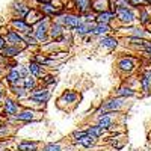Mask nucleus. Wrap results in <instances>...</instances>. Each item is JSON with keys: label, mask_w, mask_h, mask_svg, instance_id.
Listing matches in <instances>:
<instances>
[{"label": "nucleus", "mask_w": 151, "mask_h": 151, "mask_svg": "<svg viewBox=\"0 0 151 151\" xmlns=\"http://www.w3.org/2000/svg\"><path fill=\"white\" fill-rule=\"evenodd\" d=\"M9 24L14 27V30H17V32L21 33V35H32V33H33V27H32L24 18H17V17H14V18L9 21Z\"/></svg>", "instance_id": "nucleus-1"}, {"label": "nucleus", "mask_w": 151, "mask_h": 151, "mask_svg": "<svg viewBox=\"0 0 151 151\" xmlns=\"http://www.w3.org/2000/svg\"><path fill=\"white\" fill-rule=\"evenodd\" d=\"M11 9L15 14L17 18H26L29 15V12L32 11V8L29 5H26L24 2H21V0H15V2H12L11 3Z\"/></svg>", "instance_id": "nucleus-2"}, {"label": "nucleus", "mask_w": 151, "mask_h": 151, "mask_svg": "<svg viewBox=\"0 0 151 151\" xmlns=\"http://www.w3.org/2000/svg\"><path fill=\"white\" fill-rule=\"evenodd\" d=\"M56 23L60 24V26H64V27H70V29L76 30L82 24V20L77 15H60Z\"/></svg>", "instance_id": "nucleus-3"}, {"label": "nucleus", "mask_w": 151, "mask_h": 151, "mask_svg": "<svg viewBox=\"0 0 151 151\" xmlns=\"http://www.w3.org/2000/svg\"><path fill=\"white\" fill-rule=\"evenodd\" d=\"M3 104V113H5V116L8 118H15L18 115V103L15 101V100H12V98H5V101L2 103Z\"/></svg>", "instance_id": "nucleus-4"}, {"label": "nucleus", "mask_w": 151, "mask_h": 151, "mask_svg": "<svg viewBox=\"0 0 151 151\" xmlns=\"http://www.w3.org/2000/svg\"><path fill=\"white\" fill-rule=\"evenodd\" d=\"M6 83L9 85V88H15V86H21L23 85V77H21L18 68H12V70L8 71Z\"/></svg>", "instance_id": "nucleus-5"}, {"label": "nucleus", "mask_w": 151, "mask_h": 151, "mask_svg": "<svg viewBox=\"0 0 151 151\" xmlns=\"http://www.w3.org/2000/svg\"><path fill=\"white\" fill-rule=\"evenodd\" d=\"M5 40H6L8 45H15V47H18L21 42H24V35L18 33V32L14 30V29H11V30L6 32Z\"/></svg>", "instance_id": "nucleus-6"}, {"label": "nucleus", "mask_w": 151, "mask_h": 151, "mask_svg": "<svg viewBox=\"0 0 151 151\" xmlns=\"http://www.w3.org/2000/svg\"><path fill=\"white\" fill-rule=\"evenodd\" d=\"M48 98H50V92L47 89H42V88H36L30 94V100L35 103H45L48 101Z\"/></svg>", "instance_id": "nucleus-7"}, {"label": "nucleus", "mask_w": 151, "mask_h": 151, "mask_svg": "<svg viewBox=\"0 0 151 151\" xmlns=\"http://www.w3.org/2000/svg\"><path fill=\"white\" fill-rule=\"evenodd\" d=\"M115 14H116L118 18H119L122 23H125V24H130V23L134 20V14H133L130 9H127V8H115Z\"/></svg>", "instance_id": "nucleus-8"}, {"label": "nucleus", "mask_w": 151, "mask_h": 151, "mask_svg": "<svg viewBox=\"0 0 151 151\" xmlns=\"http://www.w3.org/2000/svg\"><path fill=\"white\" fill-rule=\"evenodd\" d=\"M122 103H124V100L122 98H113V100H109V101L100 109V112H103V113H106V112H112V110H118L121 106H122Z\"/></svg>", "instance_id": "nucleus-9"}, {"label": "nucleus", "mask_w": 151, "mask_h": 151, "mask_svg": "<svg viewBox=\"0 0 151 151\" xmlns=\"http://www.w3.org/2000/svg\"><path fill=\"white\" fill-rule=\"evenodd\" d=\"M21 53V48L20 47H15V45H6L2 52H0V55H2L5 59H12V58H17L18 55Z\"/></svg>", "instance_id": "nucleus-10"}, {"label": "nucleus", "mask_w": 151, "mask_h": 151, "mask_svg": "<svg viewBox=\"0 0 151 151\" xmlns=\"http://www.w3.org/2000/svg\"><path fill=\"white\" fill-rule=\"evenodd\" d=\"M40 11L42 12L44 17H52V15H59L64 9H62V8H56L52 3H48V5H41L40 6Z\"/></svg>", "instance_id": "nucleus-11"}, {"label": "nucleus", "mask_w": 151, "mask_h": 151, "mask_svg": "<svg viewBox=\"0 0 151 151\" xmlns=\"http://www.w3.org/2000/svg\"><path fill=\"white\" fill-rule=\"evenodd\" d=\"M42 18H44V15H42V12H41V11H38V9H32V11L29 12V15H27L26 18H24V20H26V21L30 24V26L33 27L35 24H38Z\"/></svg>", "instance_id": "nucleus-12"}, {"label": "nucleus", "mask_w": 151, "mask_h": 151, "mask_svg": "<svg viewBox=\"0 0 151 151\" xmlns=\"http://www.w3.org/2000/svg\"><path fill=\"white\" fill-rule=\"evenodd\" d=\"M29 67V71H30V74L33 76V77H44V67L42 65H40V64H36V62H33V60H30V64L27 65Z\"/></svg>", "instance_id": "nucleus-13"}, {"label": "nucleus", "mask_w": 151, "mask_h": 151, "mask_svg": "<svg viewBox=\"0 0 151 151\" xmlns=\"http://www.w3.org/2000/svg\"><path fill=\"white\" fill-rule=\"evenodd\" d=\"M35 119V112L33 110H21L18 112V115L15 116V121H21V122H30Z\"/></svg>", "instance_id": "nucleus-14"}, {"label": "nucleus", "mask_w": 151, "mask_h": 151, "mask_svg": "<svg viewBox=\"0 0 151 151\" xmlns=\"http://www.w3.org/2000/svg\"><path fill=\"white\" fill-rule=\"evenodd\" d=\"M64 26H60V24H58V23H55V24H52V27H50V32H48V35L53 38V40H59V38H62V35H64Z\"/></svg>", "instance_id": "nucleus-15"}, {"label": "nucleus", "mask_w": 151, "mask_h": 151, "mask_svg": "<svg viewBox=\"0 0 151 151\" xmlns=\"http://www.w3.org/2000/svg\"><path fill=\"white\" fill-rule=\"evenodd\" d=\"M21 86H23L27 92H30V91L36 89V77H33L32 74H30V76H27L26 79H23V85H21Z\"/></svg>", "instance_id": "nucleus-16"}, {"label": "nucleus", "mask_w": 151, "mask_h": 151, "mask_svg": "<svg viewBox=\"0 0 151 151\" xmlns=\"http://www.w3.org/2000/svg\"><path fill=\"white\" fill-rule=\"evenodd\" d=\"M109 6H110L109 0H97V2H94V5H92V9L100 12V14H103V12H107Z\"/></svg>", "instance_id": "nucleus-17"}, {"label": "nucleus", "mask_w": 151, "mask_h": 151, "mask_svg": "<svg viewBox=\"0 0 151 151\" xmlns=\"http://www.w3.org/2000/svg\"><path fill=\"white\" fill-rule=\"evenodd\" d=\"M74 3L80 14H86L91 9V0H74Z\"/></svg>", "instance_id": "nucleus-18"}, {"label": "nucleus", "mask_w": 151, "mask_h": 151, "mask_svg": "<svg viewBox=\"0 0 151 151\" xmlns=\"http://www.w3.org/2000/svg\"><path fill=\"white\" fill-rule=\"evenodd\" d=\"M112 18H115V12H103V14H98L95 17L98 24H109Z\"/></svg>", "instance_id": "nucleus-19"}, {"label": "nucleus", "mask_w": 151, "mask_h": 151, "mask_svg": "<svg viewBox=\"0 0 151 151\" xmlns=\"http://www.w3.org/2000/svg\"><path fill=\"white\" fill-rule=\"evenodd\" d=\"M38 144L36 142H30V141H23L18 144V151H36Z\"/></svg>", "instance_id": "nucleus-20"}, {"label": "nucleus", "mask_w": 151, "mask_h": 151, "mask_svg": "<svg viewBox=\"0 0 151 151\" xmlns=\"http://www.w3.org/2000/svg\"><path fill=\"white\" fill-rule=\"evenodd\" d=\"M110 30V27L107 26V24H94V27H92V30H91V33H94V35H104V33H107Z\"/></svg>", "instance_id": "nucleus-21"}, {"label": "nucleus", "mask_w": 151, "mask_h": 151, "mask_svg": "<svg viewBox=\"0 0 151 151\" xmlns=\"http://www.w3.org/2000/svg\"><path fill=\"white\" fill-rule=\"evenodd\" d=\"M79 145H82V147H85V148H91L94 144H95V137L94 136H85V137H82V139H79V141H76Z\"/></svg>", "instance_id": "nucleus-22"}, {"label": "nucleus", "mask_w": 151, "mask_h": 151, "mask_svg": "<svg viewBox=\"0 0 151 151\" xmlns=\"http://www.w3.org/2000/svg\"><path fill=\"white\" fill-rule=\"evenodd\" d=\"M11 89V92L14 94L17 98H26V97H29V92L24 89L23 86H15V88H9Z\"/></svg>", "instance_id": "nucleus-23"}, {"label": "nucleus", "mask_w": 151, "mask_h": 151, "mask_svg": "<svg viewBox=\"0 0 151 151\" xmlns=\"http://www.w3.org/2000/svg\"><path fill=\"white\" fill-rule=\"evenodd\" d=\"M92 27H94V24H91V23H82L80 26L76 29V33H79V35H85V33H88V32H91L92 30Z\"/></svg>", "instance_id": "nucleus-24"}, {"label": "nucleus", "mask_w": 151, "mask_h": 151, "mask_svg": "<svg viewBox=\"0 0 151 151\" xmlns=\"http://www.w3.org/2000/svg\"><path fill=\"white\" fill-rule=\"evenodd\" d=\"M118 65H119V68L124 70V71H132L133 67H134V65H133V60H132V59H127V58H125V59H121Z\"/></svg>", "instance_id": "nucleus-25"}, {"label": "nucleus", "mask_w": 151, "mask_h": 151, "mask_svg": "<svg viewBox=\"0 0 151 151\" xmlns=\"http://www.w3.org/2000/svg\"><path fill=\"white\" fill-rule=\"evenodd\" d=\"M98 125L101 129H109L110 125H112V118L109 115H103V116H100L98 119Z\"/></svg>", "instance_id": "nucleus-26"}, {"label": "nucleus", "mask_w": 151, "mask_h": 151, "mask_svg": "<svg viewBox=\"0 0 151 151\" xmlns=\"http://www.w3.org/2000/svg\"><path fill=\"white\" fill-rule=\"evenodd\" d=\"M86 132H88V134H89V136L98 137V136H101V134L104 133V129H101L100 125H94V127H89Z\"/></svg>", "instance_id": "nucleus-27"}, {"label": "nucleus", "mask_w": 151, "mask_h": 151, "mask_svg": "<svg viewBox=\"0 0 151 151\" xmlns=\"http://www.w3.org/2000/svg\"><path fill=\"white\" fill-rule=\"evenodd\" d=\"M101 45H104L107 48H115L116 47V40L112 38V36H104L101 40Z\"/></svg>", "instance_id": "nucleus-28"}, {"label": "nucleus", "mask_w": 151, "mask_h": 151, "mask_svg": "<svg viewBox=\"0 0 151 151\" xmlns=\"http://www.w3.org/2000/svg\"><path fill=\"white\" fill-rule=\"evenodd\" d=\"M76 98H77V94L73 92V91H67V92L62 94V100H64V101H67V103L76 101Z\"/></svg>", "instance_id": "nucleus-29"}, {"label": "nucleus", "mask_w": 151, "mask_h": 151, "mask_svg": "<svg viewBox=\"0 0 151 151\" xmlns=\"http://www.w3.org/2000/svg\"><path fill=\"white\" fill-rule=\"evenodd\" d=\"M32 60L36 62V64H40V65H47V64H50V59L45 58V56H41V55H35Z\"/></svg>", "instance_id": "nucleus-30"}, {"label": "nucleus", "mask_w": 151, "mask_h": 151, "mask_svg": "<svg viewBox=\"0 0 151 151\" xmlns=\"http://www.w3.org/2000/svg\"><path fill=\"white\" fill-rule=\"evenodd\" d=\"M118 95H121V97H133L134 91L129 89V88H121V89L118 91Z\"/></svg>", "instance_id": "nucleus-31"}, {"label": "nucleus", "mask_w": 151, "mask_h": 151, "mask_svg": "<svg viewBox=\"0 0 151 151\" xmlns=\"http://www.w3.org/2000/svg\"><path fill=\"white\" fill-rule=\"evenodd\" d=\"M24 42H26V45H36L38 41H36V38L32 35H24Z\"/></svg>", "instance_id": "nucleus-32"}, {"label": "nucleus", "mask_w": 151, "mask_h": 151, "mask_svg": "<svg viewBox=\"0 0 151 151\" xmlns=\"http://www.w3.org/2000/svg\"><path fill=\"white\" fill-rule=\"evenodd\" d=\"M150 0H129L130 6H142V5H150Z\"/></svg>", "instance_id": "nucleus-33"}, {"label": "nucleus", "mask_w": 151, "mask_h": 151, "mask_svg": "<svg viewBox=\"0 0 151 151\" xmlns=\"http://www.w3.org/2000/svg\"><path fill=\"white\" fill-rule=\"evenodd\" d=\"M42 151H60V145L59 144H48L42 148Z\"/></svg>", "instance_id": "nucleus-34"}, {"label": "nucleus", "mask_w": 151, "mask_h": 151, "mask_svg": "<svg viewBox=\"0 0 151 151\" xmlns=\"http://www.w3.org/2000/svg\"><path fill=\"white\" fill-rule=\"evenodd\" d=\"M18 70H20V74L23 79H26L27 76H30V71H29V67H24V65H18Z\"/></svg>", "instance_id": "nucleus-35"}, {"label": "nucleus", "mask_w": 151, "mask_h": 151, "mask_svg": "<svg viewBox=\"0 0 151 151\" xmlns=\"http://www.w3.org/2000/svg\"><path fill=\"white\" fill-rule=\"evenodd\" d=\"M142 85H144V89L148 91L150 89V73H145L144 77H142Z\"/></svg>", "instance_id": "nucleus-36"}, {"label": "nucleus", "mask_w": 151, "mask_h": 151, "mask_svg": "<svg viewBox=\"0 0 151 151\" xmlns=\"http://www.w3.org/2000/svg\"><path fill=\"white\" fill-rule=\"evenodd\" d=\"M5 98H6V88L2 82H0V103H3Z\"/></svg>", "instance_id": "nucleus-37"}, {"label": "nucleus", "mask_w": 151, "mask_h": 151, "mask_svg": "<svg viewBox=\"0 0 151 151\" xmlns=\"http://www.w3.org/2000/svg\"><path fill=\"white\" fill-rule=\"evenodd\" d=\"M42 83L44 85H53L55 83V77H53V76H44V77H42Z\"/></svg>", "instance_id": "nucleus-38"}, {"label": "nucleus", "mask_w": 151, "mask_h": 151, "mask_svg": "<svg viewBox=\"0 0 151 151\" xmlns=\"http://www.w3.org/2000/svg\"><path fill=\"white\" fill-rule=\"evenodd\" d=\"M85 136H88V132H74L73 133V137H76V141L82 139V137H85Z\"/></svg>", "instance_id": "nucleus-39"}, {"label": "nucleus", "mask_w": 151, "mask_h": 151, "mask_svg": "<svg viewBox=\"0 0 151 151\" xmlns=\"http://www.w3.org/2000/svg\"><path fill=\"white\" fill-rule=\"evenodd\" d=\"M6 45H8V42H6V40H5V36L0 35V52H2V50H3Z\"/></svg>", "instance_id": "nucleus-40"}, {"label": "nucleus", "mask_w": 151, "mask_h": 151, "mask_svg": "<svg viewBox=\"0 0 151 151\" xmlns=\"http://www.w3.org/2000/svg\"><path fill=\"white\" fill-rule=\"evenodd\" d=\"M144 48L147 50V52H150V53H151V42H150V41H145V44H144Z\"/></svg>", "instance_id": "nucleus-41"}, {"label": "nucleus", "mask_w": 151, "mask_h": 151, "mask_svg": "<svg viewBox=\"0 0 151 151\" xmlns=\"http://www.w3.org/2000/svg\"><path fill=\"white\" fill-rule=\"evenodd\" d=\"M40 5H48V3H52V0H36Z\"/></svg>", "instance_id": "nucleus-42"}, {"label": "nucleus", "mask_w": 151, "mask_h": 151, "mask_svg": "<svg viewBox=\"0 0 151 151\" xmlns=\"http://www.w3.org/2000/svg\"><path fill=\"white\" fill-rule=\"evenodd\" d=\"M147 17H148V15L144 12V14H142V23H147V21H148V18H147Z\"/></svg>", "instance_id": "nucleus-43"}, {"label": "nucleus", "mask_w": 151, "mask_h": 151, "mask_svg": "<svg viewBox=\"0 0 151 151\" xmlns=\"http://www.w3.org/2000/svg\"><path fill=\"white\" fill-rule=\"evenodd\" d=\"M3 74V65H0V76Z\"/></svg>", "instance_id": "nucleus-44"}]
</instances>
